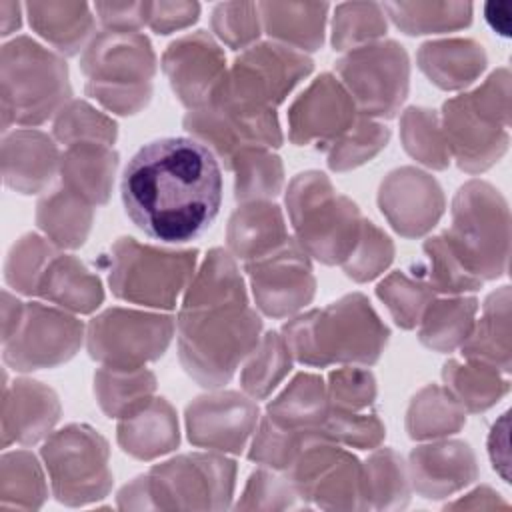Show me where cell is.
<instances>
[{"instance_id":"obj_1","label":"cell","mask_w":512,"mask_h":512,"mask_svg":"<svg viewBox=\"0 0 512 512\" xmlns=\"http://www.w3.org/2000/svg\"><path fill=\"white\" fill-rule=\"evenodd\" d=\"M222 168L192 136L144 144L126 164L120 196L126 216L148 238L184 244L202 236L222 206Z\"/></svg>"},{"instance_id":"obj_2","label":"cell","mask_w":512,"mask_h":512,"mask_svg":"<svg viewBox=\"0 0 512 512\" xmlns=\"http://www.w3.org/2000/svg\"><path fill=\"white\" fill-rule=\"evenodd\" d=\"M262 320L248 296L182 302L176 318L178 356L204 388L226 384L260 342Z\"/></svg>"},{"instance_id":"obj_3","label":"cell","mask_w":512,"mask_h":512,"mask_svg":"<svg viewBox=\"0 0 512 512\" xmlns=\"http://www.w3.org/2000/svg\"><path fill=\"white\" fill-rule=\"evenodd\" d=\"M282 336L294 360L324 368L330 364H374L388 342L390 330L368 298L354 292L288 320Z\"/></svg>"},{"instance_id":"obj_4","label":"cell","mask_w":512,"mask_h":512,"mask_svg":"<svg viewBox=\"0 0 512 512\" xmlns=\"http://www.w3.org/2000/svg\"><path fill=\"white\" fill-rule=\"evenodd\" d=\"M510 74L500 68L474 92L444 102L442 134L456 164L470 172L490 168L508 148Z\"/></svg>"},{"instance_id":"obj_5","label":"cell","mask_w":512,"mask_h":512,"mask_svg":"<svg viewBox=\"0 0 512 512\" xmlns=\"http://www.w3.org/2000/svg\"><path fill=\"white\" fill-rule=\"evenodd\" d=\"M80 70L90 98L110 112L128 116L140 112L152 96L156 54L140 32L104 30L84 48Z\"/></svg>"},{"instance_id":"obj_6","label":"cell","mask_w":512,"mask_h":512,"mask_svg":"<svg viewBox=\"0 0 512 512\" xmlns=\"http://www.w3.org/2000/svg\"><path fill=\"white\" fill-rule=\"evenodd\" d=\"M2 130L24 128L58 114L72 96L66 62L28 36L2 46Z\"/></svg>"},{"instance_id":"obj_7","label":"cell","mask_w":512,"mask_h":512,"mask_svg":"<svg viewBox=\"0 0 512 512\" xmlns=\"http://www.w3.org/2000/svg\"><path fill=\"white\" fill-rule=\"evenodd\" d=\"M286 206L302 250L324 264L342 266L362 230L358 206L316 170L302 172L290 182Z\"/></svg>"},{"instance_id":"obj_8","label":"cell","mask_w":512,"mask_h":512,"mask_svg":"<svg viewBox=\"0 0 512 512\" xmlns=\"http://www.w3.org/2000/svg\"><path fill=\"white\" fill-rule=\"evenodd\" d=\"M444 236L482 282L506 272L508 206L488 182L470 180L460 186L452 202V226Z\"/></svg>"},{"instance_id":"obj_9","label":"cell","mask_w":512,"mask_h":512,"mask_svg":"<svg viewBox=\"0 0 512 512\" xmlns=\"http://www.w3.org/2000/svg\"><path fill=\"white\" fill-rule=\"evenodd\" d=\"M196 250L170 252L134 238H120L110 246V288L132 304L174 308L176 298L194 276Z\"/></svg>"},{"instance_id":"obj_10","label":"cell","mask_w":512,"mask_h":512,"mask_svg":"<svg viewBox=\"0 0 512 512\" xmlns=\"http://www.w3.org/2000/svg\"><path fill=\"white\" fill-rule=\"evenodd\" d=\"M310 72L312 60L304 52L278 42H260L234 60L210 100L250 110H276Z\"/></svg>"},{"instance_id":"obj_11","label":"cell","mask_w":512,"mask_h":512,"mask_svg":"<svg viewBox=\"0 0 512 512\" xmlns=\"http://www.w3.org/2000/svg\"><path fill=\"white\" fill-rule=\"evenodd\" d=\"M236 466L216 454H184L154 466L124 492L156 498V508H222L234 488Z\"/></svg>"},{"instance_id":"obj_12","label":"cell","mask_w":512,"mask_h":512,"mask_svg":"<svg viewBox=\"0 0 512 512\" xmlns=\"http://www.w3.org/2000/svg\"><path fill=\"white\" fill-rule=\"evenodd\" d=\"M54 496L68 506L100 500L112 486L108 442L86 424H70L42 446Z\"/></svg>"},{"instance_id":"obj_13","label":"cell","mask_w":512,"mask_h":512,"mask_svg":"<svg viewBox=\"0 0 512 512\" xmlns=\"http://www.w3.org/2000/svg\"><path fill=\"white\" fill-rule=\"evenodd\" d=\"M336 72L364 116L392 118L408 94V54L394 40L352 48L336 62Z\"/></svg>"},{"instance_id":"obj_14","label":"cell","mask_w":512,"mask_h":512,"mask_svg":"<svg viewBox=\"0 0 512 512\" xmlns=\"http://www.w3.org/2000/svg\"><path fill=\"white\" fill-rule=\"evenodd\" d=\"M174 328V320L164 314L110 308L88 324V354L108 368H144L164 354Z\"/></svg>"},{"instance_id":"obj_15","label":"cell","mask_w":512,"mask_h":512,"mask_svg":"<svg viewBox=\"0 0 512 512\" xmlns=\"http://www.w3.org/2000/svg\"><path fill=\"white\" fill-rule=\"evenodd\" d=\"M82 332V322L66 310L40 302L24 304L18 326L2 340L4 362L20 372L54 368L76 354Z\"/></svg>"},{"instance_id":"obj_16","label":"cell","mask_w":512,"mask_h":512,"mask_svg":"<svg viewBox=\"0 0 512 512\" xmlns=\"http://www.w3.org/2000/svg\"><path fill=\"white\" fill-rule=\"evenodd\" d=\"M184 128L192 138L208 146L214 156H220L224 166L244 150H270L282 144L276 110H248L220 100L188 110Z\"/></svg>"},{"instance_id":"obj_17","label":"cell","mask_w":512,"mask_h":512,"mask_svg":"<svg viewBox=\"0 0 512 512\" xmlns=\"http://www.w3.org/2000/svg\"><path fill=\"white\" fill-rule=\"evenodd\" d=\"M256 306L274 318H284L314 298L316 280L310 256L296 240H288L278 250L244 264Z\"/></svg>"},{"instance_id":"obj_18","label":"cell","mask_w":512,"mask_h":512,"mask_svg":"<svg viewBox=\"0 0 512 512\" xmlns=\"http://www.w3.org/2000/svg\"><path fill=\"white\" fill-rule=\"evenodd\" d=\"M356 104L342 82L332 74H320L290 106V140L296 146L328 150L356 122Z\"/></svg>"},{"instance_id":"obj_19","label":"cell","mask_w":512,"mask_h":512,"mask_svg":"<svg viewBox=\"0 0 512 512\" xmlns=\"http://www.w3.org/2000/svg\"><path fill=\"white\" fill-rule=\"evenodd\" d=\"M256 422L258 406L238 392L206 394L186 408L188 440L208 450L240 454Z\"/></svg>"},{"instance_id":"obj_20","label":"cell","mask_w":512,"mask_h":512,"mask_svg":"<svg viewBox=\"0 0 512 512\" xmlns=\"http://www.w3.org/2000/svg\"><path fill=\"white\" fill-rule=\"evenodd\" d=\"M162 70L176 98L196 110L212 98L226 74L222 48L204 30L174 40L162 54Z\"/></svg>"},{"instance_id":"obj_21","label":"cell","mask_w":512,"mask_h":512,"mask_svg":"<svg viewBox=\"0 0 512 512\" xmlns=\"http://www.w3.org/2000/svg\"><path fill=\"white\" fill-rule=\"evenodd\" d=\"M378 204L398 234L416 238L426 234L440 220L444 194L430 174L404 166L382 180Z\"/></svg>"},{"instance_id":"obj_22","label":"cell","mask_w":512,"mask_h":512,"mask_svg":"<svg viewBox=\"0 0 512 512\" xmlns=\"http://www.w3.org/2000/svg\"><path fill=\"white\" fill-rule=\"evenodd\" d=\"M60 416V402L48 386L34 380L4 384L2 446L34 444L50 434Z\"/></svg>"},{"instance_id":"obj_23","label":"cell","mask_w":512,"mask_h":512,"mask_svg":"<svg viewBox=\"0 0 512 512\" xmlns=\"http://www.w3.org/2000/svg\"><path fill=\"white\" fill-rule=\"evenodd\" d=\"M410 478L424 498H444L476 478V458L466 442L444 440L410 452Z\"/></svg>"},{"instance_id":"obj_24","label":"cell","mask_w":512,"mask_h":512,"mask_svg":"<svg viewBox=\"0 0 512 512\" xmlns=\"http://www.w3.org/2000/svg\"><path fill=\"white\" fill-rule=\"evenodd\" d=\"M60 170V156L54 140L34 128H18L2 140L4 184L20 194L42 192Z\"/></svg>"},{"instance_id":"obj_25","label":"cell","mask_w":512,"mask_h":512,"mask_svg":"<svg viewBox=\"0 0 512 512\" xmlns=\"http://www.w3.org/2000/svg\"><path fill=\"white\" fill-rule=\"evenodd\" d=\"M226 240L232 256L246 264L278 250L290 236L280 208L266 200H254L234 210L228 220Z\"/></svg>"},{"instance_id":"obj_26","label":"cell","mask_w":512,"mask_h":512,"mask_svg":"<svg viewBox=\"0 0 512 512\" xmlns=\"http://www.w3.org/2000/svg\"><path fill=\"white\" fill-rule=\"evenodd\" d=\"M118 154L98 142H76L60 156L62 186L90 204H106L114 186Z\"/></svg>"},{"instance_id":"obj_27","label":"cell","mask_w":512,"mask_h":512,"mask_svg":"<svg viewBox=\"0 0 512 512\" xmlns=\"http://www.w3.org/2000/svg\"><path fill=\"white\" fill-rule=\"evenodd\" d=\"M324 2H260V24L278 44L298 52H314L324 42L328 16Z\"/></svg>"},{"instance_id":"obj_28","label":"cell","mask_w":512,"mask_h":512,"mask_svg":"<svg viewBox=\"0 0 512 512\" xmlns=\"http://www.w3.org/2000/svg\"><path fill=\"white\" fill-rule=\"evenodd\" d=\"M36 294L64 310L80 314L94 312L104 300L98 276L90 274L76 256L58 252L42 272Z\"/></svg>"},{"instance_id":"obj_29","label":"cell","mask_w":512,"mask_h":512,"mask_svg":"<svg viewBox=\"0 0 512 512\" xmlns=\"http://www.w3.org/2000/svg\"><path fill=\"white\" fill-rule=\"evenodd\" d=\"M416 60L430 82L444 90H456L480 76L486 66V52L470 38H446L422 44Z\"/></svg>"},{"instance_id":"obj_30","label":"cell","mask_w":512,"mask_h":512,"mask_svg":"<svg viewBox=\"0 0 512 512\" xmlns=\"http://www.w3.org/2000/svg\"><path fill=\"white\" fill-rule=\"evenodd\" d=\"M118 444L140 460H152L178 446V422L164 398H152L146 406L120 420Z\"/></svg>"},{"instance_id":"obj_31","label":"cell","mask_w":512,"mask_h":512,"mask_svg":"<svg viewBox=\"0 0 512 512\" xmlns=\"http://www.w3.org/2000/svg\"><path fill=\"white\" fill-rule=\"evenodd\" d=\"M28 22L60 54H78L94 32V16L86 2H28Z\"/></svg>"},{"instance_id":"obj_32","label":"cell","mask_w":512,"mask_h":512,"mask_svg":"<svg viewBox=\"0 0 512 512\" xmlns=\"http://www.w3.org/2000/svg\"><path fill=\"white\" fill-rule=\"evenodd\" d=\"M330 410L328 392L318 374H298L284 392L268 404V418L294 432H320Z\"/></svg>"},{"instance_id":"obj_33","label":"cell","mask_w":512,"mask_h":512,"mask_svg":"<svg viewBox=\"0 0 512 512\" xmlns=\"http://www.w3.org/2000/svg\"><path fill=\"white\" fill-rule=\"evenodd\" d=\"M508 286L490 294L484 304L482 318L472 326L468 338L462 342V356L466 360L486 362L500 368L504 374L510 372V326H508Z\"/></svg>"},{"instance_id":"obj_34","label":"cell","mask_w":512,"mask_h":512,"mask_svg":"<svg viewBox=\"0 0 512 512\" xmlns=\"http://www.w3.org/2000/svg\"><path fill=\"white\" fill-rule=\"evenodd\" d=\"M92 204L68 188L54 190L36 206V224L54 246L78 248L92 226Z\"/></svg>"},{"instance_id":"obj_35","label":"cell","mask_w":512,"mask_h":512,"mask_svg":"<svg viewBox=\"0 0 512 512\" xmlns=\"http://www.w3.org/2000/svg\"><path fill=\"white\" fill-rule=\"evenodd\" d=\"M476 310L478 302L472 296L432 300L418 322L420 342L436 352H452L468 338Z\"/></svg>"},{"instance_id":"obj_36","label":"cell","mask_w":512,"mask_h":512,"mask_svg":"<svg viewBox=\"0 0 512 512\" xmlns=\"http://www.w3.org/2000/svg\"><path fill=\"white\" fill-rule=\"evenodd\" d=\"M156 378L146 368H108L94 374V394L100 408L110 418H126L152 400Z\"/></svg>"},{"instance_id":"obj_37","label":"cell","mask_w":512,"mask_h":512,"mask_svg":"<svg viewBox=\"0 0 512 512\" xmlns=\"http://www.w3.org/2000/svg\"><path fill=\"white\" fill-rule=\"evenodd\" d=\"M442 378L446 390L468 412H482L508 392V380L500 376L498 368L478 360H466V364L448 360Z\"/></svg>"},{"instance_id":"obj_38","label":"cell","mask_w":512,"mask_h":512,"mask_svg":"<svg viewBox=\"0 0 512 512\" xmlns=\"http://www.w3.org/2000/svg\"><path fill=\"white\" fill-rule=\"evenodd\" d=\"M382 8L408 36L460 30L472 22L470 2H384Z\"/></svg>"},{"instance_id":"obj_39","label":"cell","mask_w":512,"mask_h":512,"mask_svg":"<svg viewBox=\"0 0 512 512\" xmlns=\"http://www.w3.org/2000/svg\"><path fill=\"white\" fill-rule=\"evenodd\" d=\"M466 422L462 406L454 396L436 384L422 388L410 402L406 414V430L414 440L440 438L454 434Z\"/></svg>"},{"instance_id":"obj_40","label":"cell","mask_w":512,"mask_h":512,"mask_svg":"<svg viewBox=\"0 0 512 512\" xmlns=\"http://www.w3.org/2000/svg\"><path fill=\"white\" fill-rule=\"evenodd\" d=\"M226 168L234 170V196L242 202L272 198L284 182L280 158L266 148L244 150Z\"/></svg>"},{"instance_id":"obj_41","label":"cell","mask_w":512,"mask_h":512,"mask_svg":"<svg viewBox=\"0 0 512 512\" xmlns=\"http://www.w3.org/2000/svg\"><path fill=\"white\" fill-rule=\"evenodd\" d=\"M292 368V354L286 346V340L278 332H268L260 338L258 346L252 350L250 360L246 362L240 384L242 390L254 398H266L290 372Z\"/></svg>"},{"instance_id":"obj_42","label":"cell","mask_w":512,"mask_h":512,"mask_svg":"<svg viewBox=\"0 0 512 512\" xmlns=\"http://www.w3.org/2000/svg\"><path fill=\"white\" fill-rule=\"evenodd\" d=\"M2 508H38L46 498L44 476L28 450L6 452L0 466Z\"/></svg>"},{"instance_id":"obj_43","label":"cell","mask_w":512,"mask_h":512,"mask_svg":"<svg viewBox=\"0 0 512 512\" xmlns=\"http://www.w3.org/2000/svg\"><path fill=\"white\" fill-rule=\"evenodd\" d=\"M404 150L418 162L442 170L450 164V152L434 110L408 108L400 120Z\"/></svg>"},{"instance_id":"obj_44","label":"cell","mask_w":512,"mask_h":512,"mask_svg":"<svg viewBox=\"0 0 512 512\" xmlns=\"http://www.w3.org/2000/svg\"><path fill=\"white\" fill-rule=\"evenodd\" d=\"M362 488L366 506L368 498L384 508L404 506L408 502V472L402 458L390 448L376 450L362 466Z\"/></svg>"},{"instance_id":"obj_45","label":"cell","mask_w":512,"mask_h":512,"mask_svg":"<svg viewBox=\"0 0 512 512\" xmlns=\"http://www.w3.org/2000/svg\"><path fill=\"white\" fill-rule=\"evenodd\" d=\"M424 254L428 256L426 268H422L420 280H424L432 292L466 294L482 286V280L474 276L448 244L446 236H434L424 242Z\"/></svg>"},{"instance_id":"obj_46","label":"cell","mask_w":512,"mask_h":512,"mask_svg":"<svg viewBox=\"0 0 512 512\" xmlns=\"http://www.w3.org/2000/svg\"><path fill=\"white\" fill-rule=\"evenodd\" d=\"M386 34V12L382 4L352 2L338 4L332 20L334 50H352L376 42Z\"/></svg>"},{"instance_id":"obj_47","label":"cell","mask_w":512,"mask_h":512,"mask_svg":"<svg viewBox=\"0 0 512 512\" xmlns=\"http://www.w3.org/2000/svg\"><path fill=\"white\" fill-rule=\"evenodd\" d=\"M116 134V122L82 100H70L54 120V138L66 146L76 142L112 146L116 142Z\"/></svg>"},{"instance_id":"obj_48","label":"cell","mask_w":512,"mask_h":512,"mask_svg":"<svg viewBox=\"0 0 512 512\" xmlns=\"http://www.w3.org/2000/svg\"><path fill=\"white\" fill-rule=\"evenodd\" d=\"M376 294L388 306L396 324L406 330L420 322L426 306L434 300V292L424 280L412 278L400 270L388 274L378 284Z\"/></svg>"},{"instance_id":"obj_49","label":"cell","mask_w":512,"mask_h":512,"mask_svg":"<svg viewBox=\"0 0 512 512\" xmlns=\"http://www.w3.org/2000/svg\"><path fill=\"white\" fill-rule=\"evenodd\" d=\"M54 254H56V248L50 240L38 234L22 236L8 254V260L4 266L6 282L16 292L36 294L40 276Z\"/></svg>"},{"instance_id":"obj_50","label":"cell","mask_w":512,"mask_h":512,"mask_svg":"<svg viewBox=\"0 0 512 512\" xmlns=\"http://www.w3.org/2000/svg\"><path fill=\"white\" fill-rule=\"evenodd\" d=\"M390 138V130L370 118H360L354 126L328 148V166L344 172L368 162L376 156Z\"/></svg>"},{"instance_id":"obj_51","label":"cell","mask_w":512,"mask_h":512,"mask_svg":"<svg viewBox=\"0 0 512 512\" xmlns=\"http://www.w3.org/2000/svg\"><path fill=\"white\" fill-rule=\"evenodd\" d=\"M320 432H294L288 428L278 426L268 416L260 420V426L256 430L252 448L248 452L250 460L264 464L268 468L276 470H288L304 444Z\"/></svg>"},{"instance_id":"obj_52","label":"cell","mask_w":512,"mask_h":512,"mask_svg":"<svg viewBox=\"0 0 512 512\" xmlns=\"http://www.w3.org/2000/svg\"><path fill=\"white\" fill-rule=\"evenodd\" d=\"M394 256L392 240L374 222L364 220L358 242L350 256L342 262L346 276L356 282H368L382 274Z\"/></svg>"},{"instance_id":"obj_53","label":"cell","mask_w":512,"mask_h":512,"mask_svg":"<svg viewBox=\"0 0 512 512\" xmlns=\"http://www.w3.org/2000/svg\"><path fill=\"white\" fill-rule=\"evenodd\" d=\"M320 434L336 444L354 448H374L384 438V426L376 414H360L352 410L332 408L320 428Z\"/></svg>"},{"instance_id":"obj_54","label":"cell","mask_w":512,"mask_h":512,"mask_svg":"<svg viewBox=\"0 0 512 512\" xmlns=\"http://www.w3.org/2000/svg\"><path fill=\"white\" fill-rule=\"evenodd\" d=\"M260 14L254 2H224L212 12L214 34L234 50L250 48L260 36Z\"/></svg>"},{"instance_id":"obj_55","label":"cell","mask_w":512,"mask_h":512,"mask_svg":"<svg viewBox=\"0 0 512 512\" xmlns=\"http://www.w3.org/2000/svg\"><path fill=\"white\" fill-rule=\"evenodd\" d=\"M328 402L340 410H364L376 396V382L368 370L340 368L328 376Z\"/></svg>"},{"instance_id":"obj_56","label":"cell","mask_w":512,"mask_h":512,"mask_svg":"<svg viewBox=\"0 0 512 512\" xmlns=\"http://www.w3.org/2000/svg\"><path fill=\"white\" fill-rule=\"evenodd\" d=\"M298 496L300 494L290 478H280L268 470L254 472L244 490V500L254 498V502H250L246 508H294L298 506Z\"/></svg>"},{"instance_id":"obj_57","label":"cell","mask_w":512,"mask_h":512,"mask_svg":"<svg viewBox=\"0 0 512 512\" xmlns=\"http://www.w3.org/2000/svg\"><path fill=\"white\" fill-rule=\"evenodd\" d=\"M198 2H146V24L156 34L182 30L198 20Z\"/></svg>"},{"instance_id":"obj_58","label":"cell","mask_w":512,"mask_h":512,"mask_svg":"<svg viewBox=\"0 0 512 512\" xmlns=\"http://www.w3.org/2000/svg\"><path fill=\"white\" fill-rule=\"evenodd\" d=\"M94 12L104 30L138 32L146 24V2H96Z\"/></svg>"},{"instance_id":"obj_59","label":"cell","mask_w":512,"mask_h":512,"mask_svg":"<svg viewBox=\"0 0 512 512\" xmlns=\"http://www.w3.org/2000/svg\"><path fill=\"white\" fill-rule=\"evenodd\" d=\"M488 452L494 470L500 472L504 482H510L508 476V412H504L492 426L488 436Z\"/></svg>"},{"instance_id":"obj_60","label":"cell","mask_w":512,"mask_h":512,"mask_svg":"<svg viewBox=\"0 0 512 512\" xmlns=\"http://www.w3.org/2000/svg\"><path fill=\"white\" fill-rule=\"evenodd\" d=\"M484 20L496 34H500L502 38H508L510 24H512V4L510 2H486L484 4Z\"/></svg>"},{"instance_id":"obj_61","label":"cell","mask_w":512,"mask_h":512,"mask_svg":"<svg viewBox=\"0 0 512 512\" xmlns=\"http://www.w3.org/2000/svg\"><path fill=\"white\" fill-rule=\"evenodd\" d=\"M0 16H2V36L12 34L20 26V4L16 2H0Z\"/></svg>"}]
</instances>
